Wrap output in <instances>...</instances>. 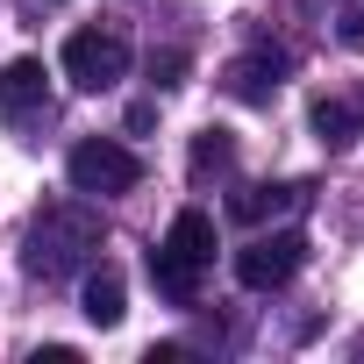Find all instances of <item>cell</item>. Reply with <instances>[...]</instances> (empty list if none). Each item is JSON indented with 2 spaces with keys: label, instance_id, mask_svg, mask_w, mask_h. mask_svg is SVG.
I'll use <instances>...</instances> for the list:
<instances>
[{
  "label": "cell",
  "instance_id": "8992f818",
  "mask_svg": "<svg viewBox=\"0 0 364 364\" xmlns=\"http://www.w3.org/2000/svg\"><path fill=\"white\" fill-rule=\"evenodd\" d=\"M279 72H286V58H279V50L236 58V65L222 72V93H229V100H243V107H272V93H279Z\"/></svg>",
  "mask_w": 364,
  "mask_h": 364
},
{
  "label": "cell",
  "instance_id": "6da1fadb",
  "mask_svg": "<svg viewBox=\"0 0 364 364\" xmlns=\"http://www.w3.org/2000/svg\"><path fill=\"white\" fill-rule=\"evenodd\" d=\"M100 257V215L86 200H50L36 222H29V243H22V264L36 279H72Z\"/></svg>",
  "mask_w": 364,
  "mask_h": 364
},
{
  "label": "cell",
  "instance_id": "277c9868",
  "mask_svg": "<svg viewBox=\"0 0 364 364\" xmlns=\"http://www.w3.org/2000/svg\"><path fill=\"white\" fill-rule=\"evenodd\" d=\"M65 79L79 93H107L114 79H129V43L114 29H72L65 36Z\"/></svg>",
  "mask_w": 364,
  "mask_h": 364
},
{
  "label": "cell",
  "instance_id": "3957f363",
  "mask_svg": "<svg viewBox=\"0 0 364 364\" xmlns=\"http://www.w3.org/2000/svg\"><path fill=\"white\" fill-rule=\"evenodd\" d=\"M65 178H72V193L107 200V193H129L136 178H143V157H136L129 143H114V136H86V143H72Z\"/></svg>",
  "mask_w": 364,
  "mask_h": 364
},
{
  "label": "cell",
  "instance_id": "7c38bea8",
  "mask_svg": "<svg viewBox=\"0 0 364 364\" xmlns=\"http://www.w3.org/2000/svg\"><path fill=\"white\" fill-rule=\"evenodd\" d=\"M336 36H343L350 50L364 43V0H343V8H336Z\"/></svg>",
  "mask_w": 364,
  "mask_h": 364
},
{
  "label": "cell",
  "instance_id": "52a82bcc",
  "mask_svg": "<svg viewBox=\"0 0 364 364\" xmlns=\"http://www.w3.org/2000/svg\"><path fill=\"white\" fill-rule=\"evenodd\" d=\"M122 314H129V286H122V272L100 264V272L86 279V321H93V328H114Z\"/></svg>",
  "mask_w": 364,
  "mask_h": 364
},
{
  "label": "cell",
  "instance_id": "9c48e42d",
  "mask_svg": "<svg viewBox=\"0 0 364 364\" xmlns=\"http://www.w3.org/2000/svg\"><path fill=\"white\" fill-rule=\"evenodd\" d=\"M286 208H300V186H243V193H229V215L236 222H272Z\"/></svg>",
  "mask_w": 364,
  "mask_h": 364
},
{
  "label": "cell",
  "instance_id": "5bb4252c",
  "mask_svg": "<svg viewBox=\"0 0 364 364\" xmlns=\"http://www.w3.org/2000/svg\"><path fill=\"white\" fill-rule=\"evenodd\" d=\"M36 364H79V350L72 343H50V350H36Z\"/></svg>",
  "mask_w": 364,
  "mask_h": 364
},
{
  "label": "cell",
  "instance_id": "4fadbf2b",
  "mask_svg": "<svg viewBox=\"0 0 364 364\" xmlns=\"http://www.w3.org/2000/svg\"><path fill=\"white\" fill-rule=\"evenodd\" d=\"M150 72H157V86H178V72H186V58H178V50H164V58H150Z\"/></svg>",
  "mask_w": 364,
  "mask_h": 364
},
{
  "label": "cell",
  "instance_id": "30bf717a",
  "mask_svg": "<svg viewBox=\"0 0 364 364\" xmlns=\"http://www.w3.org/2000/svg\"><path fill=\"white\" fill-rule=\"evenodd\" d=\"M229 164H236V136H229V129H200V136H193V178L208 186V178L229 171Z\"/></svg>",
  "mask_w": 364,
  "mask_h": 364
},
{
  "label": "cell",
  "instance_id": "8fae6325",
  "mask_svg": "<svg viewBox=\"0 0 364 364\" xmlns=\"http://www.w3.org/2000/svg\"><path fill=\"white\" fill-rule=\"evenodd\" d=\"M307 122H314V136H321L328 150H343V143L357 136V107H350V100H314Z\"/></svg>",
  "mask_w": 364,
  "mask_h": 364
},
{
  "label": "cell",
  "instance_id": "ba28073f",
  "mask_svg": "<svg viewBox=\"0 0 364 364\" xmlns=\"http://www.w3.org/2000/svg\"><path fill=\"white\" fill-rule=\"evenodd\" d=\"M0 107H8V114L43 107V65H36V58H15L8 72H0Z\"/></svg>",
  "mask_w": 364,
  "mask_h": 364
},
{
  "label": "cell",
  "instance_id": "5b68a950",
  "mask_svg": "<svg viewBox=\"0 0 364 364\" xmlns=\"http://www.w3.org/2000/svg\"><path fill=\"white\" fill-rule=\"evenodd\" d=\"M300 257H307V243H300L293 229H272V236H257V243L236 250V286H250V293H279V286L300 272Z\"/></svg>",
  "mask_w": 364,
  "mask_h": 364
},
{
  "label": "cell",
  "instance_id": "7a4b0ae2",
  "mask_svg": "<svg viewBox=\"0 0 364 364\" xmlns=\"http://www.w3.org/2000/svg\"><path fill=\"white\" fill-rule=\"evenodd\" d=\"M215 264V222L200 215V208H186L171 229H164V243L150 250V279H157V293L164 300H178V307H193L200 300V272Z\"/></svg>",
  "mask_w": 364,
  "mask_h": 364
}]
</instances>
